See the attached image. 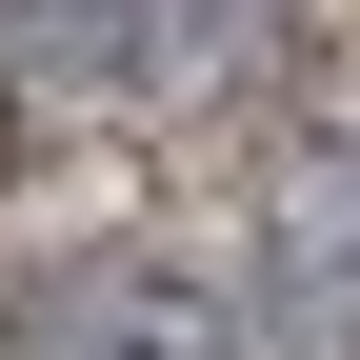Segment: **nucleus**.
Here are the masks:
<instances>
[{"mask_svg":"<svg viewBox=\"0 0 360 360\" xmlns=\"http://www.w3.org/2000/svg\"><path fill=\"white\" fill-rule=\"evenodd\" d=\"M20 360H240V340H220L200 281H80V300L20 321Z\"/></svg>","mask_w":360,"mask_h":360,"instance_id":"1","label":"nucleus"}]
</instances>
